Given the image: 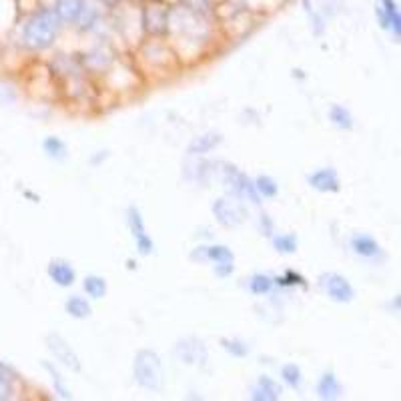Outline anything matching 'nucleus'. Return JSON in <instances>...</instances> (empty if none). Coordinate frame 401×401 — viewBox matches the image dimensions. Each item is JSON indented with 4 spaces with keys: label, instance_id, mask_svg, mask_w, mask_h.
Segmentation results:
<instances>
[{
    "label": "nucleus",
    "instance_id": "20",
    "mask_svg": "<svg viewBox=\"0 0 401 401\" xmlns=\"http://www.w3.org/2000/svg\"><path fill=\"white\" fill-rule=\"evenodd\" d=\"M83 289H85V295L91 299H105L109 293V283L103 275L89 273L83 279Z\"/></svg>",
    "mask_w": 401,
    "mask_h": 401
},
{
    "label": "nucleus",
    "instance_id": "16",
    "mask_svg": "<svg viewBox=\"0 0 401 401\" xmlns=\"http://www.w3.org/2000/svg\"><path fill=\"white\" fill-rule=\"evenodd\" d=\"M283 387L281 383L273 379L271 375H259V379L253 383L249 398L253 401H277L281 400Z\"/></svg>",
    "mask_w": 401,
    "mask_h": 401
},
{
    "label": "nucleus",
    "instance_id": "10",
    "mask_svg": "<svg viewBox=\"0 0 401 401\" xmlns=\"http://www.w3.org/2000/svg\"><path fill=\"white\" fill-rule=\"evenodd\" d=\"M307 182L313 191L317 193H323V195H335L341 191V179H339V173L333 169V167H321V169H315L313 173L307 175Z\"/></svg>",
    "mask_w": 401,
    "mask_h": 401
},
{
    "label": "nucleus",
    "instance_id": "21",
    "mask_svg": "<svg viewBox=\"0 0 401 401\" xmlns=\"http://www.w3.org/2000/svg\"><path fill=\"white\" fill-rule=\"evenodd\" d=\"M269 239H271L275 253H279V255H295L299 249V239L295 233H273Z\"/></svg>",
    "mask_w": 401,
    "mask_h": 401
},
{
    "label": "nucleus",
    "instance_id": "3",
    "mask_svg": "<svg viewBox=\"0 0 401 401\" xmlns=\"http://www.w3.org/2000/svg\"><path fill=\"white\" fill-rule=\"evenodd\" d=\"M221 179L227 185V189L231 191L233 197H237L241 200H249L253 205H259L261 203V197L255 191V185H253V179H249L245 173H241L235 164L231 163H221Z\"/></svg>",
    "mask_w": 401,
    "mask_h": 401
},
{
    "label": "nucleus",
    "instance_id": "5",
    "mask_svg": "<svg viewBox=\"0 0 401 401\" xmlns=\"http://www.w3.org/2000/svg\"><path fill=\"white\" fill-rule=\"evenodd\" d=\"M125 219H127V227L130 231V235L135 239V245H137V253L141 257H148L155 253V241L148 235L145 225V217L141 213L139 207L130 205L127 211H125Z\"/></svg>",
    "mask_w": 401,
    "mask_h": 401
},
{
    "label": "nucleus",
    "instance_id": "9",
    "mask_svg": "<svg viewBox=\"0 0 401 401\" xmlns=\"http://www.w3.org/2000/svg\"><path fill=\"white\" fill-rule=\"evenodd\" d=\"M191 259L197 263H213L215 265H235V253L231 247L221 243H205L191 251Z\"/></svg>",
    "mask_w": 401,
    "mask_h": 401
},
{
    "label": "nucleus",
    "instance_id": "26",
    "mask_svg": "<svg viewBox=\"0 0 401 401\" xmlns=\"http://www.w3.org/2000/svg\"><path fill=\"white\" fill-rule=\"evenodd\" d=\"M255 191L259 193L261 199H275L279 195V182L275 181L269 175H259L253 179Z\"/></svg>",
    "mask_w": 401,
    "mask_h": 401
},
{
    "label": "nucleus",
    "instance_id": "13",
    "mask_svg": "<svg viewBox=\"0 0 401 401\" xmlns=\"http://www.w3.org/2000/svg\"><path fill=\"white\" fill-rule=\"evenodd\" d=\"M349 247L351 251L361 259H367V261H377L383 257V249L379 245V241L367 233H355L349 239Z\"/></svg>",
    "mask_w": 401,
    "mask_h": 401
},
{
    "label": "nucleus",
    "instance_id": "1",
    "mask_svg": "<svg viewBox=\"0 0 401 401\" xmlns=\"http://www.w3.org/2000/svg\"><path fill=\"white\" fill-rule=\"evenodd\" d=\"M60 24L62 22L58 20L53 8L37 10L22 26L20 40H22L24 49L38 53V51H46L49 46H53L58 33H60Z\"/></svg>",
    "mask_w": 401,
    "mask_h": 401
},
{
    "label": "nucleus",
    "instance_id": "11",
    "mask_svg": "<svg viewBox=\"0 0 401 401\" xmlns=\"http://www.w3.org/2000/svg\"><path fill=\"white\" fill-rule=\"evenodd\" d=\"M375 15L383 31L391 33L395 38L401 37V15L395 0H377Z\"/></svg>",
    "mask_w": 401,
    "mask_h": 401
},
{
    "label": "nucleus",
    "instance_id": "6",
    "mask_svg": "<svg viewBox=\"0 0 401 401\" xmlns=\"http://www.w3.org/2000/svg\"><path fill=\"white\" fill-rule=\"evenodd\" d=\"M169 19H171V10L159 0H148L143 6V31L151 38L163 37L169 33Z\"/></svg>",
    "mask_w": 401,
    "mask_h": 401
},
{
    "label": "nucleus",
    "instance_id": "33",
    "mask_svg": "<svg viewBox=\"0 0 401 401\" xmlns=\"http://www.w3.org/2000/svg\"><path fill=\"white\" fill-rule=\"evenodd\" d=\"M213 273L217 275L219 279L231 277V275L235 273V265H215V267H213Z\"/></svg>",
    "mask_w": 401,
    "mask_h": 401
},
{
    "label": "nucleus",
    "instance_id": "17",
    "mask_svg": "<svg viewBox=\"0 0 401 401\" xmlns=\"http://www.w3.org/2000/svg\"><path fill=\"white\" fill-rule=\"evenodd\" d=\"M65 311L71 319L76 321H85L92 315V303L89 301V297L85 295H71L67 301H65Z\"/></svg>",
    "mask_w": 401,
    "mask_h": 401
},
{
    "label": "nucleus",
    "instance_id": "18",
    "mask_svg": "<svg viewBox=\"0 0 401 401\" xmlns=\"http://www.w3.org/2000/svg\"><path fill=\"white\" fill-rule=\"evenodd\" d=\"M83 6H85V0H56L53 10L56 12L60 22L74 24L80 17V12H83Z\"/></svg>",
    "mask_w": 401,
    "mask_h": 401
},
{
    "label": "nucleus",
    "instance_id": "23",
    "mask_svg": "<svg viewBox=\"0 0 401 401\" xmlns=\"http://www.w3.org/2000/svg\"><path fill=\"white\" fill-rule=\"evenodd\" d=\"M275 277L269 273H253L249 277V291L257 297H265L275 291Z\"/></svg>",
    "mask_w": 401,
    "mask_h": 401
},
{
    "label": "nucleus",
    "instance_id": "19",
    "mask_svg": "<svg viewBox=\"0 0 401 401\" xmlns=\"http://www.w3.org/2000/svg\"><path fill=\"white\" fill-rule=\"evenodd\" d=\"M219 145H221V135H217V133H207V135L197 137V139L189 145L187 155H189V157H203V155L215 151Z\"/></svg>",
    "mask_w": 401,
    "mask_h": 401
},
{
    "label": "nucleus",
    "instance_id": "7",
    "mask_svg": "<svg viewBox=\"0 0 401 401\" xmlns=\"http://www.w3.org/2000/svg\"><path fill=\"white\" fill-rule=\"evenodd\" d=\"M44 341H46L49 351L53 353V357H55L58 364L65 365V367H67L69 371H73V373H80V371H83L80 355L74 351V347L69 343V339H65V337H62L60 333H56V331H51Z\"/></svg>",
    "mask_w": 401,
    "mask_h": 401
},
{
    "label": "nucleus",
    "instance_id": "28",
    "mask_svg": "<svg viewBox=\"0 0 401 401\" xmlns=\"http://www.w3.org/2000/svg\"><path fill=\"white\" fill-rule=\"evenodd\" d=\"M281 382L285 383L289 389H299L301 387V383H303V371H301V367L297 364H285L281 367Z\"/></svg>",
    "mask_w": 401,
    "mask_h": 401
},
{
    "label": "nucleus",
    "instance_id": "27",
    "mask_svg": "<svg viewBox=\"0 0 401 401\" xmlns=\"http://www.w3.org/2000/svg\"><path fill=\"white\" fill-rule=\"evenodd\" d=\"M275 285L281 289H291V287H305L307 289V279L301 273H297L295 269H285L281 275L275 277Z\"/></svg>",
    "mask_w": 401,
    "mask_h": 401
},
{
    "label": "nucleus",
    "instance_id": "15",
    "mask_svg": "<svg viewBox=\"0 0 401 401\" xmlns=\"http://www.w3.org/2000/svg\"><path fill=\"white\" fill-rule=\"evenodd\" d=\"M317 398L323 401H335L343 398V383L339 382L335 371H323L317 379V387H315Z\"/></svg>",
    "mask_w": 401,
    "mask_h": 401
},
{
    "label": "nucleus",
    "instance_id": "30",
    "mask_svg": "<svg viewBox=\"0 0 401 401\" xmlns=\"http://www.w3.org/2000/svg\"><path fill=\"white\" fill-rule=\"evenodd\" d=\"M15 398V382L10 375V369L0 365V401H6Z\"/></svg>",
    "mask_w": 401,
    "mask_h": 401
},
{
    "label": "nucleus",
    "instance_id": "31",
    "mask_svg": "<svg viewBox=\"0 0 401 401\" xmlns=\"http://www.w3.org/2000/svg\"><path fill=\"white\" fill-rule=\"evenodd\" d=\"M182 6L195 15H209L211 10V0H182Z\"/></svg>",
    "mask_w": 401,
    "mask_h": 401
},
{
    "label": "nucleus",
    "instance_id": "29",
    "mask_svg": "<svg viewBox=\"0 0 401 401\" xmlns=\"http://www.w3.org/2000/svg\"><path fill=\"white\" fill-rule=\"evenodd\" d=\"M219 343L221 347H223L231 357H235V359H243V357H247V355L251 353V347L247 345L245 341L237 339V337H223Z\"/></svg>",
    "mask_w": 401,
    "mask_h": 401
},
{
    "label": "nucleus",
    "instance_id": "14",
    "mask_svg": "<svg viewBox=\"0 0 401 401\" xmlns=\"http://www.w3.org/2000/svg\"><path fill=\"white\" fill-rule=\"evenodd\" d=\"M175 355L181 359L185 365H199L207 359L205 345L195 337H185L175 345Z\"/></svg>",
    "mask_w": 401,
    "mask_h": 401
},
{
    "label": "nucleus",
    "instance_id": "32",
    "mask_svg": "<svg viewBox=\"0 0 401 401\" xmlns=\"http://www.w3.org/2000/svg\"><path fill=\"white\" fill-rule=\"evenodd\" d=\"M259 223H261V231H263V235H265V237H271V235L275 233L273 221L269 219L267 215H261V219H259Z\"/></svg>",
    "mask_w": 401,
    "mask_h": 401
},
{
    "label": "nucleus",
    "instance_id": "2",
    "mask_svg": "<svg viewBox=\"0 0 401 401\" xmlns=\"http://www.w3.org/2000/svg\"><path fill=\"white\" fill-rule=\"evenodd\" d=\"M133 377L146 391H161L164 385V367L155 349H139L133 359Z\"/></svg>",
    "mask_w": 401,
    "mask_h": 401
},
{
    "label": "nucleus",
    "instance_id": "25",
    "mask_svg": "<svg viewBox=\"0 0 401 401\" xmlns=\"http://www.w3.org/2000/svg\"><path fill=\"white\" fill-rule=\"evenodd\" d=\"M42 367L46 369V373L51 375V379H53V385H55V391L56 395L60 398V400H73V393H71V389H69V385L65 383V377H62V373L56 369L55 365L49 364V361H42Z\"/></svg>",
    "mask_w": 401,
    "mask_h": 401
},
{
    "label": "nucleus",
    "instance_id": "12",
    "mask_svg": "<svg viewBox=\"0 0 401 401\" xmlns=\"http://www.w3.org/2000/svg\"><path fill=\"white\" fill-rule=\"evenodd\" d=\"M46 275L56 287H62V289H69L76 283V269L73 267V263L67 259H60V257H55L49 261Z\"/></svg>",
    "mask_w": 401,
    "mask_h": 401
},
{
    "label": "nucleus",
    "instance_id": "22",
    "mask_svg": "<svg viewBox=\"0 0 401 401\" xmlns=\"http://www.w3.org/2000/svg\"><path fill=\"white\" fill-rule=\"evenodd\" d=\"M327 117L329 123H331L333 127L341 128V130H351V128L355 127V119H353L351 110L343 107V105H331Z\"/></svg>",
    "mask_w": 401,
    "mask_h": 401
},
{
    "label": "nucleus",
    "instance_id": "8",
    "mask_svg": "<svg viewBox=\"0 0 401 401\" xmlns=\"http://www.w3.org/2000/svg\"><path fill=\"white\" fill-rule=\"evenodd\" d=\"M319 287L325 291V295L333 303L345 305V303H351L355 299V289L349 283V279L345 275L335 273V271H327V273L321 275L319 277Z\"/></svg>",
    "mask_w": 401,
    "mask_h": 401
},
{
    "label": "nucleus",
    "instance_id": "4",
    "mask_svg": "<svg viewBox=\"0 0 401 401\" xmlns=\"http://www.w3.org/2000/svg\"><path fill=\"white\" fill-rule=\"evenodd\" d=\"M211 211H213L215 221L223 227H227V229H235L239 225H243L245 217H247V209H245L243 200L233 197V195L231 197H219L213 203Z\"/></svg>",
    "mask_w": 401,
    "mask_h": 401
},
{
    "label": "nucleus",
    "instance_id": "24",
    "mask_svg": "<svg viewBox=\"0 0 401 401\" xmlns=\"http://www.w3.org/2000/svg\"><path fill=\"white\" fill-rule=\"evenodd\" d=\"M42 151H44V155H46L49 159H55V161H62V159H67V155H69L67 143H65L60 137H55V135L42 139Z\"/></svg>",
    "mask_w": 401,
    "mask_h": 401
}]
</instances>
